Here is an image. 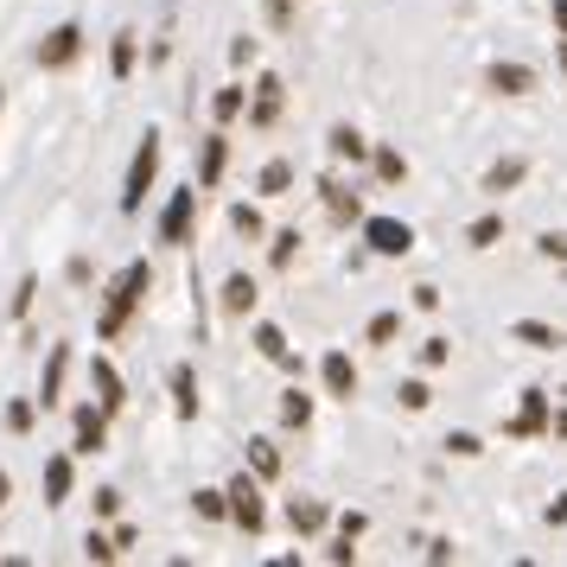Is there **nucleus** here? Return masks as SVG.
<instances>
[{
    "mask_svg": "<svg viewBox=\"0 0 567 567\" xmlns=\"http://www.w3.org/2000/svg\"><path fill=\"white\" fill-rule=\"evenodd\" d=\"M154 173H159V134L147 128V134H141V154H134V166H128V192H122V210H141V198L154 192Z\"/></svg>",
    "mask_w": 567,
    "mask_h": 567,
    "instance_id": "2",
    "label": "nucleus"
},
{
    "mask_svg": "<svg viewBox=\"0 0 567 567\" xmlns=\"http://www.w3.org/2000/svg\"><path fill=\"white\" fill-rule=\"evenodd\" d=\"M281 421H287V427H307V421H312V402L300 395V389H287V395H281Z\"/></svg>",
    "mask_w": 567,
    "mask_h": 567,
    "instance_id": "26",
    "label": "nucleus"
},
{
    "mask_svg": "<svg viewBox=\"0 0 567 567\" xmlns=\"http://www.w3.org/2000/svg\"><path fill=\"white\" fill-rule=\"evenodd\" d=\"M395 326H402L395 312H377V319H370V344H389V338H395Z\"/></svg>",
    "mask_w": 567,
    "mask_h": 567,
    "instance_id": "32",
    "label": "nucleus"
},
{
    "mask_svg": "<svg viewBox=\"0 0 567 567\" xmlns=\"http://www.w3.org/2000/svg\"><path fill=\"white\" fill-rule=\"evenodd\" d=\"M421 363H446V338H427L421 344Z\"/></svg>",
    "mask_w": 567,
    "mask_h": 567,
    "instance_id": "41",
    "label": "nucleus"
},
{
    "mask_svg": "<svg viewBox=\"0 0 567 567\" xmlns=\"http://www.w3.org/2000/svg\"><path fill=\"white\" fill-rule=\"evenodd\" d=\"M275 13H287V0H275Z\"/></svg>",
    "mask_w": 567,
    "mask_h": 567,
    "instance_id": "45",
    "label": "nucleus"
},
{
    "mask_svg": "<svg viewBox=\"0 0 567 567\" xmlns=\"http://www.w3.org/2000/svg\"><path fill=\"white\" fill-rule=\"evenodd\" d=\"M446 453H453V460H472V453H478V434H446Z\"/></svg>",
    "mask_w": 567,
    "mask_h": 567,
    "instance_id": "35",
    "label": "nucleus"
},
{
    "mask_svg": "<svg viewBox=\"0 0 567 567\" xmlns=\"http://www.w3.org/2000/svg\"><path fill=\"white\" fill-rule=\"evenodd\" d=\"M224 159H230V141H224V134H210V141H205V159H198V185H217V179H224Z\"/></svg>",
    "mask_w": 567,
    "mask_h": 567,
    "instance_id": "10",
    "label": "nucleus"
},
{
    "mask_svg": "<svg viewBox=\"0 0 567 567\" xmlns=\"http://www.w3.org/2000/svg\"><path fill=\"white\" fill-rule=\"evenodd\" d=\"M261 192H268V198H281L287 185H293V166H287V159H268V166H261Z\"/></svg>",
    "mask_w": 567,
    "mask_h": 567,
    "instance_id": "22",
    "label": "nucleus"
},
{
    "mask_svg": "<svg viewBox=\"0 0 567 567\" xmlns=\"http://www.w3.org/2000/svg\"><path fill=\"white\" fill-rule=\"evenodd\" d=\"M217 122H236V115H243V90H217Z\"/></svg>",
    "mask_w": 567,
    "mask_h": 567,
    "instance_id": "30",
    "label": "nucleus"
},
{
    "mask_svg": "<svg viewBox=\"0 0 567 567\" xmlns=\"http://www.w3.org/2000/svg\"><path fill=\"white\" fill-rule=\"evenodd\" d=\"M0 504H7V472H0Z\"/></svg>",
    "mask_w": 567,
    "mask_h": 567,
    "instance_id": "43",
    "label": "nucleus"
},
{
    "mask_svg": "<svg viewBox=\"0 0 567 567\" xmlns=\"http://www.w3.org/2000/svg\"><path fill=\"white\" fill-rule=\"evenodd\" d=\"M256 351H261L268 363H293V351H287L281 326H256Z\"/></svg>",
    "mask_w": 567,
    "mask_h": 567,
    "instance_id": "19",
    "label": "nucleus"
},
{
    "mask_svg": "<svg viewBox=\"0 0 567 567\" xmlns=\"http://www.w3.org/2000/svg\"><path fill=\"white\" fill-rule=\"evenodd\" d=\"M332 154H338V159H363L370 147H363V134H351V128H332Z\"/></svg>",
    "mask_w": 567,
    "mask_h": 567,
    "instance_id": "28",
    "label": "nucleus"
},
{
    "mask_svg": "<svg viewBox=\"0 0 567 567\" xmlns=\"http://www.w3.org/2000/svg\"><path fill=\"white\" fill-rule=\"evenodd\" d=\"M542 256H555V261H567V236L555 230V236H542Z\"/></svg>",
    "mask_w": 567,
    "mask_h": 567,
    "instance_id": "40",
    "label": "nucleus"
},
{
    "mask_svg": "<svg viewBox=\"0 0 567 567\" xmlns=\"http://www.w3.org/2000/svg\"><path fill=\"white\" fill-rule=\"evenodd\" d=\"M249 465H256L261 478H275V472H281V453H275V440H249Z\"/></svg>",
    "mask_w": 567,
    "mask_h": 567,
    "instance_id": "25",
    "label": "nucleus"
},
{
    "mask_svg": "<svg viewBox=\"0 0 567 567\" xmlns=\"http://www.w3.org/2000/svg\"><path fill=\"white\" fill-rule=\"evenodd\" d=\"M249 115H256V128H268V122L281 115V78H261L256 83V109H249Z\"/></svg>",
    "mask_w": 567,
    "mask_h": 567,
    "instance_id": "11",
    "label": "nucleus"
},
{
    "mask_svg": "<svg viewBox=\"0 0 567 567\" xmlns=\"http://www.w3.org/2000/svg\"><path fill=\"white\" fill-rule=\"evenodd\" d=\"M230 224H236L243 236H261V217H256L249 205H236V210H230Z\"/></svg>",
    "mask_w": 567,
    "mask_h": 567,
    "instance_id": "36",
    "label": "nucleus"
},
{
    "mask_svg": "<svg viewBox=\"0 0 567 567\" xmlns=\"http://www.w3.org/2000/svg\"><path fill=\"white\" fill-rule=\"evenodd\" d=\"M192 511L210 516V523H217V516H230V491H192Z\"/></svg>",
    "mask_w": 567,
    "mask_h": 567,
    "instance_id": "24",
    "label": "nucleus"
},
{
    "mask_svg": "<svg viewBox=\"0 0 567 567\" xmlns=\"http://www.w3.org/2000/svg\"><path fill=\"white\" fill-rule=\"evenodd\" d=\"M511 332L523 338V344H536V351H555V344H561V332H555V326H542V319H516Z\"/></svg>",
    "mask_w": 567,
    "mask_h": 567,
    "instance_id": "17",
    "label": "nucleus"
},
{
    "mask_svg": "<svg viewBox=\"0 0 567 567\" xmlns=\"http://www.w3.org/2000/svg\"><path fill=\"white\" fill-rule=\"evenodd\" d=\"M78 52H83V32H78V27H58L52 39L39 45V64H45V71H64Z\"/></svg>",
    "mask_w": 567,
    "mask_h": 567,
    "instance_id": "6",
    "label": "nucleus"
},
{
    "mask_svg": "<svg viewBox=\"0 0 567 567\" xmlns=\"http://www.w3.org/2000/svg\"><path fill=\"white\" fill-rule=\"evenodd\" d=\"M83 555H90V561H115L122 548H115V542H109V536H90V542H83Z\"/></svg>",
    "mask_w": 567,
    "mask_h": 567,
    "instance_id": "34",
    "label": "nucleus"
},
{
    "mask_svg": "<svg viewBox=\"0 0 567 567\" xmlns=\"http://www.w3.org/2000/svg\"><path fill=\"white\" fill-rule=\"evenodd\" d=\"M542 427H548V395H542V389H523V409H516L511 434L529 440V434H542Z\"/></svg>",
    "mask_w": 567,
    "mask_h": 567,
    "instance_id": "7",
    "label": "nucleus"
},
{
    "mask_svg": "<svg viewBox=\"0 0 567 567\" xmlns=\"http://www.w3.org/2000/svg\"><path fill=\"white\" fill-rule=\"evenodd\" d=\"M363 236H370V249H377V256H409V249H414V230H409V224H395V217H370Z\"/></svg>",
    "mask_w": 567,
    "mask_h": 567,
    "instance_id": "3",
    "label": "nucleus"
},
{
    "mask_svg": "<svg viewBox=\"0 0 567 567\" xmlns=\"http://www.w3.org/2000/svg\"><path fill=\"white\" fill-rule=\"evenodd\" d=\"M561 71H567V39H561Z\"/></svg>",
    "mask_w": 567,
    "mask_h": 567,
    "instance_id": "44",
    "label": "nucleus"
},
{
    "mask_svg": "<svg viewBox=\"0 0 567 567\" xmlns=\"http://www.w3.org/2000/svg\"><path fill=\"white\" fill-rule=\"evenodd\" d=\"M319 192H326V210H332L338 224H358L363 210H358V198L344 192V185H332V179H319Z\"/></svg>",
    "mask_w": 567,
    "mask_h": 567,
    "instance_id": "14",
    "label": "nucleus"
},
{
    "mask_svg": "<svg viewBox=\"0 0 567 567\" xmlns=\"http://www.w3.org/2000/svg\"><path fill=\"white\" fill-rule=\"evenodd\" d=\"M71 497V460H52L45 465V504H64Z\"/></svg>",
    "mask_w": 567,
    "mask_h": 567,
    "instance_id": "21",
    "label": "nucleus"
},
{
    "mask_svg": "<svg viewBox=\"0 0 567 567\" xmlns=\"http://www.w3.org/2000/svg\"><path fill=\"white\" fill-rule=\"evenodd\" d=\"M224 312H236V319L256 312V281H249V275H230V281H224Z\"/></svg>",
    "mask_w": 567,
    "mask_h": 567,
    "instance_id": "12",
    "label": "nucleus"
},
{
    "mask_svg": "<svg viewBox=\"0 0 567 567\" xmlns=\"http://www.w3.org/2000/svg\"><path fill=\"white\" fill-rule=\"evenodd\" d=\"M7 427H13V434H27V427H32V402H13V409H7Z\"/></svg>",
    "mask_w": 567,
    "mask_h": 567,
    "instance_id": "37",
    "label": "nucleus"
},
{
    "mask_svg": "<svg viewBox=\"0 0 567 567\" xmlns=\"http://www.w3.org/2000/svg\"><path fill=\"white\" fill-rule=\"evenodd\" d=\"M491 90L497 96H529L536 90V71L529 64H491Z\"/></svg>",
    "mask_w": 567,
    "mask_h": 567,
    "instance_id": "8",
    "label": "nucleus"
},
{
    "mask_svg": "<svg viewBox=\"0 0 567 567\" xmlns=\"http://www.w3.org/2000/svg\"><path fill=\"white\" fill-rule=\"evenodd\" d=\"M78 446L83 453H103V409H78Z\"/></svg>",
    "mask_w": 567,
    "mask_h": 567,
    "instance_id": "18",
    "label": "nucleus"
},
{
    "mask_svg": "<svg viewBox=\"0 0 567 567\" xmlns=\"http://www.w3.org/2000/svg\"><path fill=\"white\" fill-rule=\"evenodd\" d=\"M555 27H561V32H567V0H555Z\"/></svg>",
    "mask_w": 567,
    "mask_h": 567,
    "instance_id": "42",
    "label": "nucleus"
},
{
    "mask_svg": "<svg viewBox=\"0 0 567 567\" xmlns=\"http://www.w3.org/2000/svg\"><path fill=\"white\" fill-rule=\"evenodd\" d=\"M427 402H434V389H427V383H402V409H414V414H421Z\"/></svg>",
    "mask_w": 567,
    "mask_h": 567,
    "instance_id": "33",
    "label": "nucleus"
},
{
    "mask_svg": "<svg viewBox=\"0 0 567 567\" xmlns=\"http://www.w3.org/2000/svg\"><path fill=\"white\" fill-rule=\"evenodd\" d=\"M230 516L243 523V529H249V536H256L261 523H268V511H261V491H256V478H236V485H230Z\"/></svg>",
    "mask_w": 567,
    "mask_h": 567,
    "instance_id": "4",
    "label": "nucleus"
},
{
    "mask_svg": "<svg viewBox=\"0 0 567 567\" xmlns=\"http://www.w3.org/2000/svg\"><path fill=\"white\" fill-rule=\"evenodd\" d=\"M377 173H383V179H402V173H409V159L395 154V147H383V154H377Z\"/></svg>",
    "mask_w": 567,
    "mask_h": 567,
    "instance_id": "31",
    "label": "nucleus"
},
{
    "mask_svg": "<svg viewBox=\"0 0 567 567\" xmlns=\"http://www.w3.org/2000/svg\"><path fill=\"white\" fill-rule=\"evenodd\" d=\"M230 64H236V71H243V64H256V39H236V45H230Z\"/></svg>",
    "mask_w": 567,
    "mask_h": 567,
    "instance_id": "39",
    "label": "nucleus"
},
{
    "mask_svg": "<svg viewBox=\"0 0 567 567\" xmlns=\"http://www.w3.org/2000/svg\"><path fill=\"white\" fill-rule=\"evenodd\" d=\"M293 243H300L293 230H287V236H275V249H268V256H275V268H287V261H293Z\"/></svg>",
    "mask_w": 567,
    "mask_h": 567,
    "instance_id": "38",
    "label": "nucleus"
},
{
    "mask_svg": "<svg viewBox=\"0 0 567 567\" xmlns=\"http://www.w3.org/2000/svg\"><path fill=\"white\" fill-rule=\"evenodd\" d=\"M287 523H293L300 536H312V529H326V504H312V497H300V504H287Z\"/></svg>",
    "mask_w": 567,
    "mask_h": 567,
    "instance_id": "16",
    "label": "nucleus"
},
{
    "mask_svg": "<svg viewBox=\"0 0 567 567\" xmlns=\"http://www.w3.org/2000/svg\"><path fill=\"white\" fill-rule=\"evenodd\" d=\"M173 402H179L185 421L198 414V377H192V363H179V370H173Z\"/></svg>",
    "mask_w": 567,
    "mask_h": 567,
    "instance_id": "15",
    "label": "nucleus"
},
{
    "mask_svg": "<svg viewBox=\"0 0 567 567\" xmlns=\"http://www.w3.org/2000/svg\"><path fill=\"white\" fill-rule=\"evenodd\" d=\"M90 377H96V389H103V414H115L122 402H128V395H122V377H115V363H109V358L90 363Z\"/></svg>",
    "mask_w": 567,
    "mask_h": 567,
    "instance_id": "9",
    "label": "nucleus"
},
{
    "mask_svg": "<svg viewBox=\"0 0 567 567\" xmlns=\"http://www.w3.org/2000/svg\"><path fill=\"white\" fill-rule=\"evenodd\" d=\"M109 64H115V78H128V71H134V32H115V45H109Z\"/></svg>",
    "mask_w": 567,
    "mask_h": 567,
    "instance_id": "27",
    "label": "nucleus"
},
{
    "mask_svg": "<svg viewBox=\"0 0 567 567\" xmlns=\"http://www.w3.org/2000/svg\"><path fill=\"white\" fill-rule=\"evenodd\" d=\"M154 287V268L147 261H128L122 275H115V287H109V307H103V338H122L128 332L134 307H141V293Z\"/></svg>",
    "mask_w": 567,
    "mask_h": 567,
    "instance_id": "1",
    "label": "nucleus"
},
{
    "mask_svg": "<svg viewBox=\"0 0 567 567\" xmlns=\"http://www.w3.org/2000/svg\"><path fill=\"white\" fill-rule=\"evenodd\" d=\"M523 173H529L523 159H497V166L485 173V192H511V185H523Z\"/></svg>",
    "mask_w": 567,
    "mask_h": 567,
    "instance_id": "20",
    "label": "nucleus"
},
{
    "mask_svg": "<svg viewBox=\"0 0 567 567\" xmlns=\"http://www.w3.org/2000/svg\"><path fill=\"white\" fill-rule=\"evenodd\" d=\"M319 370H326V389H332V395H351V389H358V370H351V358H344V351H332Z\"/></svg>",
    "mask_w": 567,
    "mask_h": 567,
    "instance_id": "13",
    "label": "nucleus"
},
{
    "mask_svg": "<svg viewBox=\"0 0 567 567\" xmlns=\"http://www.w3.org/2000/svg\"><path fill=\"white\" fill-rule=\"evenodd\" d=\"M64 363H71V351L52 344V363H45V395H39V402H58V389H64Z\"/></svg>",
    "mask_w": 567,
    "mask_h": 567,
    "instance_id": "23",
    "label": "nucleus"
},
{
    "mask_svg": "<svg viewBox=\"0 0 567 567\" xmlns=\"http://www.w3.org/2000/svg\"><path fill=\"white\" fill-rule=\"evenodd\" d=\"M192 210H198V192L185 185V192H173V205H166V217H159V243H185V230H192Z\"/></svg>",
    "mask_w": 567,
    "mask_h": 567,
    "instance_id": "5",
    "label": "nucleus"
},
{
    "mask_svg": "<svg viewBox=\"0 0 567 567\" xmlns=\"http://www.w3.org/2000/svg\"><path fill=\"white\" fill-rule=\"evenodd\" d=\"M497 236H504V217H478V224H472V249H491Z\"/></svg>",
    "mask_w": 567,
    "mask_h": 567,
    "instance_id": "29",
    "label": "nucleus"
}]
</instances>
